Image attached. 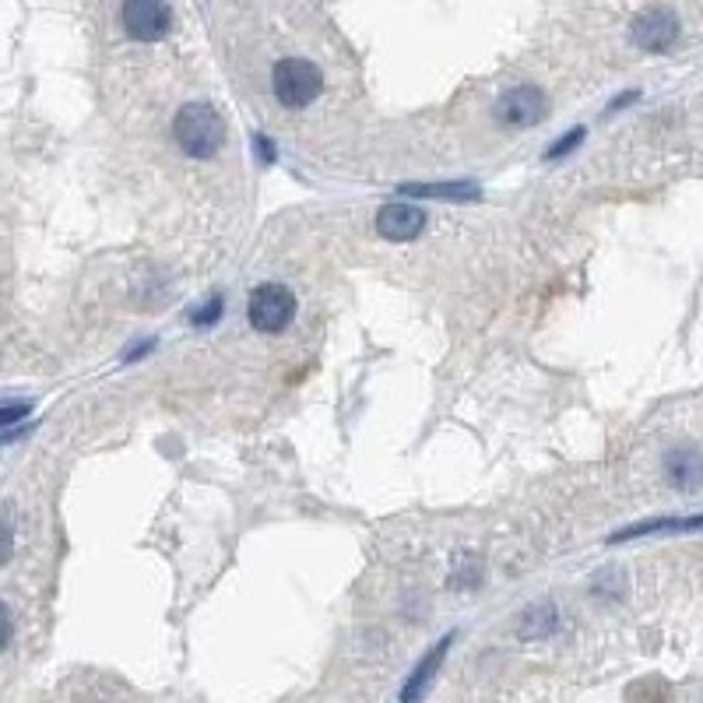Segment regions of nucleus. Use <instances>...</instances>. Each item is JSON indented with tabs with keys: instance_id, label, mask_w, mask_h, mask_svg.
I'll use <instances>...</instances> for the list:
<instances>
[{
	"instance_id": "6e6552de",
	"label": "nucleus",
	"mask_w": 703,
	"mask_h": 703,
	"mask_svg": "<svg viewBox=\"0 0 703 703\" xmlns=\"http://www.w3.org/2000/svg\"><path fill=\"white\" fill-rule=\"evenodd\" d=\"M450 644H454V633L444 637L440 644H436V647L426 654V658H422V662L415 665L412 679L404 682V690H401V703H419V696L429 690V682H433V676H436V668L444 665V654L450 651Z\"/></svg>"
},
{
	"instance_id": "ddd939ff",
	"label": "nucleus",
	"mask_w": 703,
	"mask_h": 703,
	"mask_svg": "<svg viewBox=\"0 0 703 703\" xmlns=\"http://www.w3.org/2000/svg\"><path fill=\"white\" fill-rule=\"evenodd\" d=\"M581 137H584V128H573L567 137L559 141V145H553L549 151H545V159H559V155H567V151H573L577 145H581Z\"/></svg>"
},
{
	"instance_id": "2eb2a0df",
	"label": "nucleus",
	"mask_w": 703,
	"mask_h": 703,
	"mask_svg": "<svg viewBox=\"0 0 703 703\" xmlns=\"http://www.w3.org/2000/svg\"><path fill=\"white\" fill-rule=\"evenodd\" d=\"M19 415H28V404H8V409H4V426H11Z\"/></svg>"
},
{
	"instance_id": "39448f33",
	"label": "nucleus",
	"mask_w": 703,
	"mask_h": 703,
	"mask_svg": "<svg viewBox=\"0 0 703 703\" xmlns=\"http://www.w3.org/2000/svg\"><path fill=\"white\" fill-rule=\"evenodd\" d=\"M630 36L633 43L640 46V50H647V53H665L671 43L679 39V19H676V11H668V8H647V11H640L633 25H630Z\"/></svg>"
},
{
	"instance_id": "f8f14e48",
	"label": "nucleus",
	"mask_w": 703,
	"mask_h": 703,
	"mask_svg": "<svg viewBox=\"0 0 703 703\" xmlns=\"http://www.w3.org/2000/svg\"><path fill=\"white\" fill-rule=\"evenodd\" d=\"M556 630V608L553 605H538V608H528L524 619H521V637L531 640V637H549Z\"/></svg>"
},
{
	"instance_id": "423d86ee",
	"label": "nucleus",
	"mask_w": 703,
	"mask_h": 703,
	"mask_svg": "<svg viewBox=\"0 0 703 703\" xmlns=\"http://www.w3.org/2000/svg\"><path fill=\"white\" fill-rule=\"evenodd\" d=\"M123 19V28H128L131 39H141V43H155L169 33V25H173V11L159 0H128L120 11Z\"/></svg>"
},
{
	"instance_id": "f03ea898",
	"label": "nucleus",
	"mask_w": 703,
	"mask_h": 703,
	"mask_svg": "<svg viewBox=\"0 0 703 703\" xmlns=\"http://www.w3.org/2000/svg\"><path fill=\"white\" fill-rule=\"evenodd\" d=\"M271 85H275V96L281 106L289 109H303L310 106L324 88V74L317 64H310L303 57H286L278 60L275 71H271Z\"/></svg>"
},
{
	"instance_id": "7ed1b4c3",
	"label": "nucleus",
	"mask_w": 703,
	"mask_h": 703,
	"mask_svg": "<svg viewBox=\"0 0 703 703\" xmlns=\"http://www.w3.org/2000/svg\"><path fill=\"white\" fill-rule=\"evenodd\" d=\"M246 317H250V324H254V331H260V335L286 331V327L292 324V317H295L292 289L275 286V281H271V286L254 289V295H250V303H246Z\"/></svg>"
},
{
	"instance_id": "9d476101",
	"label": "nucleus",
	"mask_w": 703,
	"mask_h": 703,
	"mask_svg": "<svg viewBox=\"0 0 703 703\" xmlns=\"http://www.w3.org/2000/svg\"><path fill=\"white\" fill-rule=\"evenodd\" d=\"M401 194L440 197V201H475V197H478V186H475V183H426V186L404 183V186H401Z\"/></svg>"
},
{
	"instance_id": "f257e3e1",
	"label": "nucleus",
	"mask_w": 703,
	"mask_h": 703,
	"mask_svg": "<svg viewBox=\"0 0 703 703\" xmlns=\"http://www.w3.org/2000/svg\"><path fill=\"white\" fill-rule=\"evenodd\" d=\"M173 137L183 155H191V159H211L226 145V120L215 106L191 102L177 113Z\"/></svg>"
},
{
	"instance_id": "dca6fc26",
	"label": "nucleus",
	"mask_w": 703,
	"mask_h": 703,
	"mask_svg": "<svg viewBox=\"0 0 703 703\" xmlns=\"http://www.w3.org/2000/svg\"><path fill=\"white\" fill-rule=\"evenodd\" d=\"M637 99V92H630V96H622V99H616L613 106H608V113H616V109H622V106H630Z\"/></svg>"
},
{
	"instance_id": "4468645a",
	"label": "nucleus",
	"mask_w": 703,
	"mask_h": 703,
	"mask_svg": "<svg viewBox=\"0 0 703 703\" xmlns=\"http://www.w3.org/2000/svg\"><path fill=\"white\" fill-rule=\"evenodd\" d=\"M218 314H222V300H218V295H211L208 306L201 310V314L194 317V324H201V327H205V324H215V320H218Z\"/></svg>"
},
{
	"instance_id": "20e7f679",
	"label": "nucleus",
	"mask_w": 703,
	"mask_h": 703,
	"mask_svg": "<svg viewBox=\"0 0 703 703\" xmlns=\"http://www.w3.org/2000/svg\"><path fill=\"white\" fill-rule=\"evenodd\" d=\"M545 109H549V99H545L542 88L518 85V88H507L504 96L496 99L493 117L499 123H507V128H531V123H538L545 117Z\"/></svg>"
},
{
	"instance_id": "9b49d317",
	"label": "nucleus",
	"mask_w": 703,
	"mask_h": 703,
	"mask_svg": "<svg viewBox=\"0 0 703 703\" xmlns=\"http://www.w3.org/2000/svg\"><path fill=\"white\" fill-rule=\"evenodd\" d=\"M703 528V518H662V521H644V524H633L627 531H616L613 542H627V538H637V535H654V531H696Z\"/></svg>"
},
{
	"instance_id": "1a4fd4ad",
	"label": "nucleus",
	"mask_w": 703,
	"mask_h": 703,
	"mask_svg": "<svg viewBox=\"0 0 703 703\" xmlns=\"http://www.w3.org/2000/svg\"><path fill=\"white\" fill-rule=\"evenodd\" d=\"M665 472H668V478H671V486L693 489V486H700V482H703V454H696V450H690V447L668 450Z\"/></svg>"
},
{
	"instance_id": "0eeeda50",
	"label": "nucleus",
	"mask_w": 703,
	"mask_h": 703,
	"mask_svg": "<svg viewBox=\"0 0 703 703\" xmlns=\"http://www.w3.org/2000/svg\"><path fill=\"white\" fill-rule=\"evenodd\" d=\"M422 226H426V211L415 205H404V201H390L377 211V232L390 243H409L415 240Z\"/></svg>"
}]
</instances>
